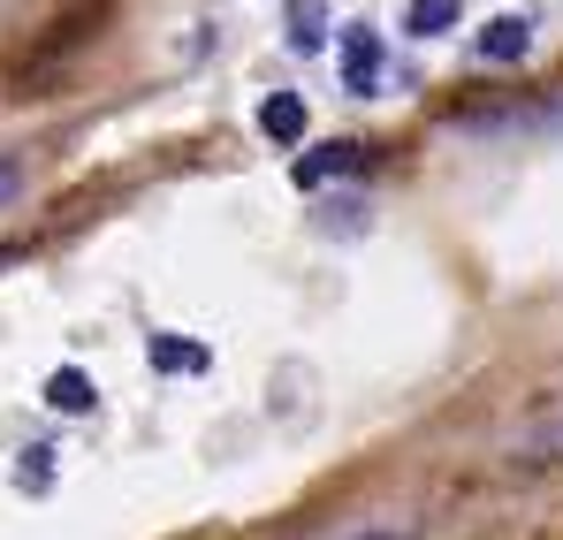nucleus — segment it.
Returning a JSON list of instances; mask_svg holds the SVG:
<instances>
[{
  "label": "nucleus",
  "mask_w": 563,
  "mask_h": 540,
  "mask_svg": "<svg viewBox=\"0 0 563 540\" xmlns=\"http://www.w3.org/2000/svg\"><path fill=\"white\" fill-rule=\"evenodd\" d=\"M260 130H267L275 145H297V137H305V99H297V91H275V99L260 107Z\"/></svg>",
  "instance_id": "3"
},
{
  "label": "nucleus",
  "mask_w": 563,
  "mask_h": 540,
  "mask_svg": "<svg viewBox=\"0 0 563 540\" xmlns=\"http://www.w3.org/2000/svg\"><path fill=\"white\" fill-rule=\"evenodd\" d=\"M289 46H297V54H320V46H328V15H320V0H297V8H289Z\"/></svg>",
  "instance_id": "5"
},
{
  "label": "nucleus",
  "mask_w": 563,
  "mask_h": 540,
  "mask_svg": "<svg viewBox=\"0 0 563 540\" xmlns=\"http://www.w3.org/2000/svg\"><path fill=\"white\" fill-rule=\"evenodd\" d=\"M46 404H54V411H92V381H85L77 365H62V373L46 381Z\"/></svg>",
  "instance_id": "6"
},
{
  "label": "nucleus",
  "mask_w": 563,
  "mask_h": 540,
  "mask_svg": "<svg viewBox=\"0 0 563 540\" xmlns=\"http://www.w3.org/2000/svg\"><path fill=\"white\" fill-rule=\"evenodd\" d=\"M374 77H380V38L366 31V23H351V31H343V85L374 91Z\"/></svg>",
  "instance_id": "1"
},
{
  "label": "nucleus",
  "mask_w": 563,
  "mask_h": 540,
  "mask_svg": "<svg viewBox=\"0 0 563 540\" xmlns=\"http://www.w3.org/2000/svg\"><path fill=\"white\" fill-rule=\"evenodd\" d=\"M15 198H23V168H15V161H0V213H8Z\"/></svg>",
  "instance_id": "9"
},
{
  "label": "nucleus",
  "mask_w": 563,
  "mask_h": 540,
  "mask_svg": "<svg viewBox=\"0 0 563 540\" xmlns=\"http://www.w3.org/2000/svg\"><path fill=\"white\" fill-rule=\"evenodd\" d=\"M526 46H533V23L526 15H495L479 31V62H526Z\"/></svg>",
  "instance_id": "2"
},
{
  "label": "nucleus",
  "mask_w": 563,
  "mask_h": 540,
  "mask_svg": "<svg viewBox=\"0 0 563 540\" xmlns=\"http://www.w3.org/2000/svg\"><path fill=\"white\" fill-rule=\"evenodd\" d=\"M153 359L161 365H198V351H184V343H153Z\"/></svg>",
  "instance_id": "11"
},
{
  "label": "nucleus",
  "mask_w": 563,
  "mask_h": 540,
  "mask_svg": "<svg viewBox=\"0 0 563 540\" xmlns=\"http://www.w3.org/2000/svg\"><path fill=\"white\" fill-rule=\"evenodd\" d=\"M335 540H411V526H351V533H335Z\"/></svg>",
  "instance_id": "10"
},
{
  "label": "nucleus",
  "mask_w": 563,
  "mask_h": 540,
  "mask_svg": "<svg viewBox=\"0 0 563 540\" xmlns=\"http://www.w3.org/2000/svg\"><path fill=\"white\" fill-rule=\"evenodd\" d=\"M343 168H358L351 145H335V153H305V161H297V183H328V176H343Z\"/></svg>",
  "instance_id": "7"
},
{
  "label": "nucleus",
  "mask_w": 563,
  "mask_h": 540,
  "mask_svg": "<svg viewBox=\"0 0 563 540\" xmlns=\"http://www.w3.org/2000/svg\"><path fill=\"white\" fill-rule=\"evenodd\" d=\"M457 15H465V0H411V8H404V31H411V38H442Z\"/></svg>",
  "instance_id": "4"
},
{
  "label": "nucleus",
  "mask_w": 563,
  "mask_h": 540,
  "mask_svg": "<svg viewBox=\"0 0 563 540\" xmlns=\"http://www.w3.org/2000/svg\"><path fill=\"white\" fill-rule=\"evenodd\" d=\"M533 456H563V411L541 427V434H533Z\"/></svg>",
  "instance_id": "8"
}]
</instances>
